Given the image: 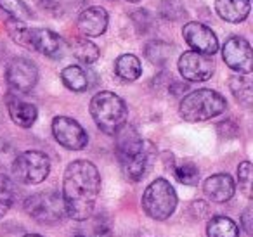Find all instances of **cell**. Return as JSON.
<instances>
[{"label":"cell","instance_id":"4fadbf2b","mask_svg":"<svg viewBox=\"0 0 253 237\" xmlns=\"http://www.w3.org/2000/svg\"><path fill=\"white\" fill-rule=\"evenodd\" d=\"M155 156H156L155 146L151 142H148V140H144V149L141 153L120 161L125 177L132 182H141L149 173V168H151Z\"/></svg>","mask_w":253,"mask_h":237},{"label":"cell","instance_id":"9c48e42d","mask_svg":"<svg viewBox=\"0 0 253 237\" xmlns=\"http://www.w3.org/2000/svg\"><path fill=\"white\" fill-rule=\"evenodd\" d=\"M52 135L68 151H82L88 144L85 128L70 116H56L52 119Z\"/></svg>","mask_w":253,"mask_h":237},{"label":"cell","instance_id":"44dd1931","mask_svg":"<svg viewBox=\"0 0 253 237\" xmlns=\"http://www.w3.org/2000/svg\"><path fill=\"white\" fill-rule=\"evenodd\" d=\"M175 52V45L163 40H151L144 45V56L155 66H167Z\"/></svg>","mask_w":253,"mask_h":237},{"label":"cell","instance_id":"7402d4cb","mask_svg":"<svg viewBox=\"0 0 253 237\" xmlns=\"http://www.w3.org/2000/svg\"><path fill=\"white\" fill-rule=\"evenodd\" d=\"M70 50L82 64H94L101 56V50L94 42L84 39V37H75L70 40Z\"/></svg>","mask_w":253,"mask_h":237},{"label":"cell","instance_id":"8fae6325","mask_svg":"<svg viewBox=\"0 0 253 237\" xmlns=\"http://www.w3.org/2000/svg\"><path fill=\"white\" fill-rule=\"evenodd\" d=\"M182 37L187 45L193 49V52L203 54V56H213L218 50L217 35L203 23H186L182 28Z\"/></svg>","mask_w":253,"mask_h":237},{"label":"cell","instance_id":"2e32d148","mask_svg":"<svg viewBox=\"0 0 253 237\" xmlns=\"http://www.w3.org/2000/svg\"><path fill=\"white\" fill-rule=\"evenodd\" d=\"M115 137H116V156H118V161L135 156V154H139L144 149V140H142L141 133L132 125H128V123H125L115 133Z\"/></svg>","mask_w":253,"mask_h":237},{"label":"cell","instance_id":"83f0119b","mask_svg":"<svg viewBox=\"0 0 253 237\" xmlns=\"http://www.w3.org/2000/svg\"><path fill=\"white\" fill-rule=\"evenodd\" d=\"M186 14L184 0H163L160 4V16L167 21H180Z\"/></svg>","mask_w":253,"mask_h":237},{"label":"cell","instance_id":"e575fe53","mask_svg":"<svg viewBox=\"0 0 253 237\" xmlns=\"http://www.w3.org/2000/svg\"><path fill=\"white\" fill-rule=\"evenodd\" d=\"M126 2H134L135 4V2H141V0H126Z\"/></svg>","mask_w":253,"mask_h":237},{"label":"cell","instance_id":"4dcf8cb0","mask_svg":"<svg viewBox=\"0 0 253 237\" xmlns=\"http://www.w3.org/2000/svg\"><path fill=\"white\" fill-rule=\"evenodd\" d=\"M113 223L109 216L97 215L94 220V227H92V237H113Z\"/></svg>","mask_w":253,"mask_h":237},{"label":"cell","instance_id":"52a82bcc","mask_svg":"<svg viewBox=\"0 0 253 237\" xmlns=\"http://www.w3.org/2000/svg\"><path fill=\"white\" fill-rule=\"evenodd\" d=\"M23 47L30 50H37V52L43 54L50 59H59V57H63L66 43H64L63 37H59L52 30L26 26Z\"/></svg>","mask_w":253,"mask_h":237},{"label":"cell","instance_id":"f546056e","mask_svg":"<svg viewBox=\"0 0 253 237\" xmlns=\"http://www.w3.org/2000/svg\"><path fill=\"white\" fill-rule=\"evenodd\" d=\"M130 19H132V23H134L139 35H146V33L153 28V16H151V12L146 11V9H139V11L132 12Z\"/></svg>","mask_w":253,"mask_h":237},{"label":"cell","instance_id":"d6a6232c","mask_svg":"<svg viewBox=\"0 0 253 237\" xmlns=\"http://www.w3.org/2000/svg\"><path fill=\"white\" fill-rule=\"evenodd\" d=\"M169 90L172 92L173 95H180V94H186V92L189 90V87H187V83H182V81L170 80Z\"/></svg>","mask_w":253,"mask_h":237},{"label":"cell","instance_id":"d4e9b609","mask_svg":"<svg viewBox=\"0 0 253 237\" xmlns=\"http://www.w3.org/2000/svg\"><path fill=\"white\" fill-rule=\"evenodd\" d=\"M170 170L173 171L177 180L184 185H196L200 182V170L193 161H180V163L173 161Z\"/></svg>","mask_w":253,"mask_h":237},{"label":"cell","instance_id":"9a60e30c","mask_svg":"<svg viewBox=\"0 0 253 237\" xmlns=\"http://www.w3.org/2000/svg\"><path fill=\"white\" fill-rule=\"evenodd\" d=\"M203 194L211 202H227L234 198L236 184L229 173H215L203 182Z\"/></svg>","mask_w":253,"mask_h":237},{"label":"cell","instance_id":"cb8c5ba5","mask_svg":"<svg viewBox=\"0 0 253 237\" xmlns=\"http://www.w3.org/2000/svg\"><path fill=\"white\" fill-rule=\"evenodd\" d=\"M207 237H239V227L229 216H211L207 225Z\"/></svg>","mask_w":253,"mask_h":237},{"label":"cell","instance_id":"d6986e66","mask_svg":"<svg viewBox=\"0 0 253 237\" xmlns=\"http://www.w3.org/2000/svg\"><path fill=\"white\" fill-rule=\"evenodd\" d=\"M229 88L238 104L243 108H252L253 104V81L248 75H232L229 78Z\"/></svg>","mask_w":253,"mask_h":237},{"label":"cell","instance_id":"6da1fadb","mask_svg":"<svg viewBox=\"0 0 253 237\" xmlns=\"http://www.w3.org/2000/svg\"><path fill=\"white\" fill-rule=\"evenodd\" d=\"M101 192V173L92 161L77 159L71 161L64 170L63 177V198L66 216L75 222H84L94 213Z\"/></svg>","mask_w":253,"mask_h":237},{"label":"cell","instance_id":"30bf717a","mask_svg":"<svg viewBox=\"0 0 253 237\" xmlns=\"http://www.w3.org/2000/svg\"><path fill=\"white\" fill-rule=\"evenodd\" d=\"M222 59L232 71L239 75H250L253 70L252 45L243 37H231L222 47Z\"/></svg>","mask_w":253,"mask_h":237},{"label":"cell","instance_id":"ffe728a7","mask_svg":"<svg viewBox=\"0 0 253 237\" xmlns=\"http://www.w3.org/2000/svg\"><path fill=\"white\" fill-rule=\"evenodd\" d=\"M115 73L123 81H135L142 75L141 59L134 54H122L115 61Z\"/></svg>","mask_w":253,"mask_h":237},{"label":"cell","instance_id":"ba28073f","mask_svg":"<svg viewBox=\"0 0 253 237\" xmlns=\"http://www.w3.org/2000/svg\"><path fill=\"white\" fill-rule=\"evenodd\" d=\"M5 81L14 92L26 94L33 90L39 81V68L32 59L14 57L5 66Z\"/></svg>","mask_w":253,"mask_h":237},{"label":"cell","instance_id":"d590c367","mask_svg":"<svg viewBox=\"0 0 253 237\" xmlns=\"http://www.w3.org/2000/svg\"><path fill=\"white\" fill-rule=\"evenodd\" d=\"M73 237H85V236H73Z\"/></svg>","mask_w":253,"mask_h":237},{"label":"cell","instance_id":"484cf974","mask_svg":"<svg viewBox=\"0 0 253 237\" xmlns=\"http://www.w3.org/2000/svg\"><path fill=\"white\" fill-rule=\"evenodd\" d=\"M16 199V184L7 177L0 173V218H4Z\"/></svg>","mask_w":253,"mask_h":237},{"label":"cell","instance_id":"7a4b0ae2","mask_svg":"<svg viewBox=\"0 0 253 237\" xmlns=\"http://www.w3.org/2000/svg\"><path fill=\"white\" fill-rule=\"evenodd\" d=\"M227 109V101L211 88H198L184 95L179 104V115L184 121L200 123L217 118Z\"/></svg>","mask_w":253,"mask_h":237},{"label":"cell","instance_id":"e0dca14e","mask_svg":"<svg viewBox=\"0 0 253 237\" xmlns=\"http://www.w3.org/2000/svg\"><path fill=\"white\" fill-rule=\"evenodd\" d=\"M7 111L11 119L21 128H32L39 118V109L32 102L21 101L18 97H9L7 101Z\"/></svg>","mask_w":253,"mask_h":237},{"label":"cell","instance_id":"3957f363","mask_svg":"<svg viewBox=\"0 0 253 237\" xmlns=\"http://www.w3.org/2000/svg\"><path fill=\"white\" fill-rule=\"evenodd\" d=\"M88 109H90V116L97 128L106 135H115L128 118V108L125 101L109 90L97 92L92 97Z\"/></svg>","mask_w":253,"mask_h":237},{"label":"cell","instance_id":"f1b7e54d","mask_svg":"<svg viewBox=\"0 0 253 237\" xmlns=\"http://www.w3.org/2000/svg\"><path fill=\"white\" fill-rule=\"evenodd\" d=\"M238 182L239 189L245 194L246 199H252L253 196V166L250 161H243L238 166Z\"/></svg>","mask_w":253,"mask_h":237},{"label":"cell","instance_id":"5b68a950","mask_svg":"<svg viewBox=\"0 0 253 237\" xmlns=\"http://www.w3.org/2000/svg\"><path fill=\"white\" fill-rule=\"evenodd\" d=\"M25 211L40 225H57L66 218L63 198L57 191H42L25 199Z\"/></svg>","mask_w":253,"mask_h":237},{"label":"cell","instance_id":"1f68e13d","mask_svg":"<svg viewBox=\"0 0 253 237\" xmlns=\"http://www.w3.org/2000/svg\"><path fill=\"white\" fill-rule=\"evenodd\" d=\"M239 222H241V229L245 230L246 236H253V208L252 206H246L245 211L239 216Z\"/></svg>","mask_w":253,"mask_h":237},{"label":"cell","instance_id":"603a6c76","mask_svg":"<svg viewBox=\"0 0 253 237\" xmlns=\"http://www.w3.org/2000/svg\"><path fill=\"white\" fill-rule=\"evenodd\" d=\"M61 80L63 85L71 92H85L90 88L88 73L82 66H66L61 71Z\"/></svg>","mask_w":253,"mask_h":237},{"label":"cell","instance_id":"5bb4252c","mask_svg":"<svg viewBox=\"0 0 253 237\" xmlns=\"http://www.w3.org/2000/svg\"><path fill=\"white\" fill-rule=\"evenodd\" d=\"M108 12L99 5H92L80 12L77 19V30L84 37H101L108 28Z\"/></svg>","mask_w":253,"mask_h":237},{"label":"cell","instance_id":"836d02e7","mask_svg":"<svg viewBox=\"0 0 253 237\" xmlns=\"http://www.w3.org/2000/svg\"><path fill=\"white\" fill-rule=\"evenodd\" d=\"M21 237H43V236H40V234H23Z\"/></svg>","mask_w":253,"mask_h":237},{"label":"cell","instance_id":"277c9868","mask_svg":"<svg viewBox=\"0 0 253 237\" xmlns=\"http://www.w3.org/2000/svg\"><path fill=\"white\" fill-rule=\"evenodd\" d=\"M177 202H179L177 192L167 178H156V180H153L146 187L141 199L144 213L151 220H156V222L169 220L173 215V211H175Z\"/></svg>","mask_w":253,"mask_h":237},{"label":"cell","instance_id":"4316f807","mask_svg":"<svg viewBox=\"0 0 253 237\" xmlns=\"http://www.w3.org/2000/svg\"><path fill=\"white\" fill-rule=\"evenodd\" d=\"M0 9L11 16V19L21 23H26L33 18V12L23 0H0Z\"/></svg>","mask_w":253,"mask_h":237},{"label":"cell","instance_id":"7c38bea8","mask_svg":"<svg viewBox=\"0 0 253 237\" xmlns=\"http://www.w3.org/2000/svg\"><path fill=\"white\" fill-rule=\"evenodd\" d=\"M179 73L187 81H207L213 75V61L203 54L187 50L179 57Z\"/></svg>","mask_w":253,"mask_h":237},{"label":"cell","instance_id":"ac0fdd59","mask_svg":"<svg viewBox=\"0 0 253 237\" xmlns=\"http://www.w3.org/2000/svg\"><path fill=\"white\" fill-rule=\"evenodd\" d=\"M215 11L224 21L238 25L250 14V0H215Z\"/></svg>","mask_w":253,"mask_h":237},{"label":"cell","instance_id":"8992f818","mask_svg":"<svg viewBox=\"0 0 253 237\" xmlns=\"http://www.w3.org/2000/svg\"><path fill=\"white\" fill-rule=\"evenodd\" d=\"M50 173V159L42 151H25L12 161V175L25 185L42 184Z\"/></svg>","mask_w":253,"mask_h":237}]
</instances>
